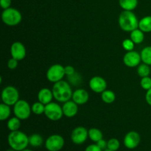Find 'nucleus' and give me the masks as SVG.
<instances>
[{
	"label": "nucleus",
	"mask_w": 151,
	"mask_h": 151,
	"mask_svg": "<svg viewBox=\"0 0 151 151\" xmlns=\"http://www.w3.org/2000/svg\"><path fill=\"white\" fill-rule=\"evenodd\" d=\"M139 28L144 32H151V16L143 17L139 21Z\"/></svg>",
	"instance_id": "6ab92c4d"
},
{
	"label": "nucleus",
	"mask_w": 151,
	"mask_h": 151,
	"mask_svg": "<svg viewBox=\"0 0 151 151\" xmlns=\"http://www.w3.org/2000/svg\"><path fill=\"white\" fill-rule=\"evenodd\" d=\"M63 115L68 118H72L76 116L78 112V105L73 100H69L63 103Z\"/></svg>",
	"instance_id": "dca6fc26"
},
{
	"label": "nucleus",
	"mask_w": 151,
	"mask_h": 151,
	"mask_svg": "<svg viewBox=\"0 0 151 151\" xmlns=\"http://www.w3.org/2000/svg\"><path fill=\"white\" fill-rule=\"evenodd\" d=\"M145 32H142L139 28L131 31L130 34V38L132 40L135 44H139L143 42L145 39Z\"/></svg>",
	"instance_id": "a211bd4d"
},
{
	"label": "nucleus",
	"mask_w": 151,
	"mask_h": 151,
	"mask_svg": "<svg viewBox=\"0 0 151 151\" xmlns=\"http://www.w3.org/2000/svg\"><path fill=\"white\" fill-rule=\"evenodd\" d=\"M88 138L94 142H97L103 139V134L98 128H91L88 130Z\"/></svg>",
	"instance_id": "412c9836"
},
{
	"label": "nucleus",
	"mask_w": 151,
	"mask_h": 151,
	"mask_svg": "<svg viewBox=\"0 0 151 151\" xmlns=\"http://www.w3.org/2000/svg\"><path fill=\"white\" fill-rule=\"evenodd\" d=\"M96 144L100 147V148L102 150H105L107 149V145H108V142H106V140L102 139L100 141H98L97 142H96Z\"/></svg>",
	"instance_id": "c9c22d12"
},
{
	"label": "nucleus",
	"mask_w": 151,
	"mask_h": 151,
	"mask_svg": "<svg viewBox=\"0 0 151 151\" xmlns=\"http://www.w3.org/2000/svg\"><path fill=\"white\" fill-rule=\"evenodd\" d=\"M7 126L10 131H19L21 127V119L16 116L10 118L7 122Z\"/></svg>",
	"instance_id": "a878e982"
},
{
	"label": "nucleus",
	"mask_w": 151,
	"mask_h": 151,
	"mask_svg": "<svg viewBox=\"0 0 151 151\" xmlns=\"http://www.w3.org/2000/svg\"><path fill=\"white\" fill-rule=\"evenodd\" d=\"M103 151H112V150H109V149H106V150H103Z\"/></svg>",
	"instance_id": "a19ab883"
},
{
	"label": "nucleus",
	"mask_w": 151,
	"mask_h": 151,
	"mask_svg": "<svg viewBox=\"0 0 151 151\" xmlns=\"http://www.w3.org/2000/svg\"><path fill=\"white\" fill-rule=\"evenodd\" d=\"M6 151H16V150H14V149H13V148H10V149H8V150H7Z\"/></svg>",
	"instance_id": "58836bf2"
},
{
	"label": "nucleus",
	"mask_w": 151,
	"mask_h": 151,
	"mask_svg": "<svg viewBox=\"0 0 151 151\" xmlns=\"http://www.w3.org/2000/svg\"><path fill=\"white\" fill-rule=\"evenodd\" d=\"M120 147V142L116 138H112L108 141L107 149L112 151H117Z\"/></svg>",
	"instance_id": "c85d7f7f"
},
{
	"label": "nucleus",
	"mask_w": 151,
	"mask_h": 151,
	"mask_svg": "<svg viewBox=\"0 0 151 151\" xmlns=\"http://www.w3.org/2000/svg\"><path fill=\"white\" fill-rule=\"evenodd\" d=\"M119 4L124 10L133 11L138 5V0H119Z\"/></svg>",
	"instance_id": "aec40b11"
},
{
	"label": "nucleus",
	"mask_w": 151,
	"mask_h": 151,
	"mask_svg": "<svg viewBox=\"0 0 151 151\" xmlns=\"http://www.w3.org/2000/svg\"><path fill=\"white\" fill-rule=\"evenodd\" d=\"M44 143L43 137L38 134H32L29 137V145L33 147H38Z\"/></svg>",
	"instance_id": "5701e85b"
},
{
	"label": "nucleus",
	"mask_w": 151,
	"mask_h": 151,
	"mask_svg": "<svg viewBox=\"0 0 151 151\" xmlns=\"http://www.w3.org/2000/svg\"><path fill=\"white\" fill-rule=\"evenodd\" d=\"M122 46L124 50H126L127 52H129L134 50L135 44L131 38H127V39H125L122 41Z\"/></svg>",
	"instance_id": "7c9ffc66"
},
{
	"label": "nucleus",
	"mask_w": 151,
	"mask_h": 151,
	"mask_svg": "<svg viewBox=\"0 0 151 151\" xmlns=\"http://www.w3.org/2000/svg\"><path fill=\"white\" fill-rule=\"evenodd\" d=\"M150 67L149 65L146 63H140L137 68V74L140 78H145L150 75Z\"/></svg>",
	"instance_id": "bb28decb"
},
{
	"label": "nucleus",
	"mask_w": 151,
	"mask_h": 151,
	"mask_svg": "<svg viewBox=\"0 0 151 151\" xmlns=\"http://www.w3.org/2000/svg\"><path fill=\"white\" fill-rule=\"evenodd\" d=\"M71 140L75 145H82L88 137V131L83 126H78L74 128L71 133Z\"/></svg>",
	"instance_id": "9d476101"
},
{
	"label": "nucleus",
	"mask_w": 151,
	"mask_h": 151,
	"mask_svg": "<svg viewBox=\"0 0 151 151\" xmlns=\"http://www.w3.org/2000/svg\"><path fill=\"white\" fill-rule=\"evenodd\" d=\"M55 100L59 103H66L72 99L73 91L69 83L65 81H60L55 83L52 89Z\"/></svg>",
	"instance_id": "f257e3e1"
},
{
	"label": "nucleus",
	"mask_w": 151,
	"mask_h": 151,
	"mask_svg": "<svg viewBox=\"0 0 151 151\" xmlns=\"http://www.w3.org/2000/svg\"><path fill=\"white\" fill-rule=\"evenodd\" d=\"M65 69V74H66V76H71V75H74L75 73V68L73 67L72 66H70V65H68V66H65L64 67Z\"/></svg>",
	"instance_id": "72a5a7b5"
},
{
	"label": "nucleus",
	"mask_w": 151,
	"mask_h": 151,
	"mask_svg": "<svg viewBox=\"0 0 151 151\" xmlns=\"http://www.w3.org/2000/svg\"><path fill=\"white\" fill-rule=\"evenodd\" d=\"M54 98L52 91L47 88H43L38 91V100L44 105H47L51 103Z\"/></svg>",
	"instance_id": "f3484780"
},
{
	"label": "nucleus",
	"mask_w": 151,
	"mask_h": 151,
	"mask_svg": "<svg viewBox=\"0 0 151 151\" xmlns=\"http://www.w3.org/2000/svg\"><path fill=\"white\" fill-rule=\"evenodd\" d=\"M141 142V137L137 131H129L125 134L123 139L124 145L126 148L133 150L137 148Z\"/></svg>",
	"instance_id": "9b49d317"
},
{
	"label": "nucleus",
	"mask_w": 151,
	"mask_h": 151,
	"mask_svg": "<svg viewBox=\"0 0 151 151\" xmlns=\"http://www.w3.org/2000/svg\"><path fill=\"white\" fill-rule=\"evenodd\" d=\"M45 106L46 105L43 104V103H41L39 101L35 102L31 106V108H32V112L34 114L36 115L43 114H44V111H45Z\"/></svg>",
	"instance_id": "cd10ccee"
},
{
	"label": "nucleus",
	"mask_w": 151,
	"mask_h": 151,
	"mask_svg": "<svg viewBox=\"0 0 151 151\" xmlns=\"http://www.w3.org/2000/svg\"><path fill=\"white\" fill-rule=\"evenodd\" d=\"M141 58L142 63L151 66V46H147L142 50L141 52Z\"/></svg>",
	"instance_id": "b1692460"
},
{
	"label": "nucleus",
	"mask_w": 151,
	"mask_h": 151,
	"mask_svg": "<svg viewBox=\"0 0 151 151\" xmlns=\"http://www.w3.org/2000/svg\"><path fill=\"white\" fill-rule=\"evenodd\" d=\"M12 0H0V5L3 10L9 8L11 5Z\"/></svg>",
	"instance_id": "f704fd0d"
},
{
	"label": "nucleus",
	"mask_w": 151,
	"mask_h": 151,
	"mask_svg": "<svg viewBox=\"0 0 151 151\" xmlns=\"http://www.w3.org/2000/svg\"><path fill=\"white\" fill-rule=\"evenodd\" d=\"M2 22L7 26H16L22 22V13L17 9L13 7H9L3 10L1 13Z\"/></svg>",
	"instance_id": "20e7f679"
},
{
	"label": "nucleus",
	"mask_w": 151,
	"mask_h": 151,
	"mask_svg": "<svg viewBox=\"0 0 151 151\" xmlns=\"http://www.w3.org/2000/svg\"><path fill=\"white\" fill-rule=\"evenodd\" d=\"M68 80L69 81V83H72V85L76 86L79 85L82 81V78H81V75L78 72H75L74 75H71V76H68Z\"/></svg>",
	"instance_id": "c756f323"
},
{
	"label": "nucleus",
	"mask_w": 151,
	"mask_h": 151,
	"mask_svg": "<svg viewBox=\"0 0 151 151\" xmlns=\"http://www.w3.org/2000/svg\"><path fill=\"white\" fill-rule=\"evenodd\" d=\"M101 98L106 104H111L116 100V94L113 91L106 89L101 93Z\"/></svg>",
	"instance_id": "4be33fe9"
},
{
	"label": "nucleus",
	"mask_w": 151,
	"mask_h": 151,
	"mask_svg": "<svg viewBox=\"0 0 151 151\" xmlns=\"http://www.w3.org/2000/svg\"><path fill=\"white\" fill-rule=\"evenodd\" d=\"M10 55L12 58L19 61L24 59L27 55V50L24 45L19 41L14 42L10 47Z\"/></svg>",
	"instance_id": "ddd939ff"
},
{
	"label": "nucleus",
	"mask_w": 151,
	"mask_h": 151,
	"mask_svg": "<svg viewBox=\"0 0 151 151\" xmlns=\"http://www.w3.org/2000/svg\"><path fill=\"white\" fill-rule=\"evenodd\" d=\"M140 85L143 89L147 90L151 88V78L150 76L145 77V78H142L141 81H140Z\"/></svg>",
	"instance_id": "2f4dec72"
},
{
	"label": "nucleus",
	"mask_w": 151,
	"mask_h": 151,
	"mask_svg": "<svg viewBox=\"0 0 151 151\" xmlns=\"http://www.w3.org/2000/svg\"><path fill=\"white\" fill-rule=\"evenodd\" d=\"M66 75L65 74L64 66L59 63H55L53 64L52 66H50L47 72V78L50 82L57 83L58 81H62L64 76Z\"/></svg>",
	"instance_id": "6e6552de"
},
{
	"label": "nucleus",
	"mask_w": 151,
	"mask_h": 151,
	"mask_svg": "<svg viewBox=\"0 0 151 151\" xmlns=\"http://www.w3.org/2000/svg\"><path fill=\"white\" fill-rule=\"evenodd\" d=\"M141 55L138 52L132 51L127 52L123 57L124 64L130 68H134L138 66L141 63Z\"/></svg>",
	"instance_id": "f8f14e48"
},
{
	"label": "nucleus",
	"mask_w": 151,
	"mask_h": 151,
	"mask_svg": "<svg viewBox=\"0 0 151 151\" xmlns=\"http://www.w3.org/2000/svg\"><path fill=\"white\" fill-rule=\"evenodd\" d=\"M89 87L94 92L102 93L106 90L107 82L102 77L94 76L89 81Z\"/></svg>",
	"instance_id": "4468645a"
},
{
	"label": "nucleus",
	"mask_w": 151,
	"mask_h": 151,
	"mask_svg": "<svg viewBox=\"0 0 151 151\" xmlns=\"http://www.w3.org/2000/svg\"><path fill=\"white\" fill-rule=\"evenodd\" d=\"M1 98L3 103L13 106L19 100V91L13 86H7L1 91Z\"/></svg>",
	"instance_id": "39448f33"
},
{
	"label": "nucleus",
	"mask_w": 151,
	"mask_h": 151,
	"mask_svg": "<svg viewBox=\"0 0 151 151\" xmlns=\"http://www.w3.org/2000/svg\"><path fill=\"white\" fill-rule=\"evenodd\" d=\"M18 62H19V60L13 58H11L8 60V62H7V67L10 69H11V70H14V69H16L17 68Z\"/></svg>",
	"instance_id": "473e14b6"
},
{
	"label": "nucleus",
	"mask_w": 151,
	"mask_h": 151,
	"mask_svg": "<svg viewBox=\"0 0 151 151\" xmlns=\"http://www.w3.org/2000/svg\"><path fill=\"white\" fill-rule=\"evenodd\" d=\"M85 151H103L97 144H92L87 146Z\"/></svg>",
	"instance_id": "e433bc0d"
},
{
	"label": "nucleus",
	"mask_w": 151,
	"mask_h": 151,
	"mask_svg": "<svg viewBox=\"0 0 151 151\" xmlns=\"http://www.w3.org/2000/svg\"><path fill=\"white\" fill-rule=\"evenodd\" d=\"M119 27L125 32H131L139 28V20L135 13L131 10H123L118 19Z\"/></svg>",
	"instance_id": "7ed1b4c3"
},
{
	"label": "nucleus",
	"mask_w": 151,
	"mask_h": 151,
	"mask_svg": "<svg viewBox=\"0 0 151 151\" xmlns=\"http://www.w3.org/2000/svg\"><path fill=\"white\" fill-rule=\"evenodd\" d=\"M7 142L10 148L16 151H22L29 145V137L22 131H10L7 137Z\"/></svg>",
	"instance_id": "f03ea898"
},
{
	"label": "nucleus",
	"mask_w": 151,
	"mask_h": 151,
	"mask_svg": "<svg viewBox=\"0 0 151 151\" xmlns=\"http://www.w3.org/2000/svg\"><path fill=\"white\" fill-rule=\"evenodd\" d=\"M44 114L50 120L58 121L63 116V109L57 103L51 102L45 106Z\"/></svg>",
	"instance_id": "0eeeda50"
},
{
	"label": "nucleus",
	"mask_w": 151,
	"mask_h": 151,
	"mask_svg": "<svg viewBox=\"0 0 151 151\" xmlns=\"http://www.w3.org/2000/svg\"><path fill=\"white\" fill-rule=\"evenodd\" d=\"M11 114L10 106L1 103L0 104V120L4 121L9 119Z\"/></svg>",
	"instance_id": "393cba45"
},
{
	"label": "nucleus",
	"mask_w": 151,
	"mask_h": 151,
	"mask_svg": "<svg viewBox=\"0 0 151 151\" xmlns=\"http://www.w3.org/2000/svg\"><path fill=\"white\" fill-rule=\"evenodd\" d=\"M13 113L14 115L21 120L27 119L30 116L32 112V108L29 103L24 100H19L13 106Z\"/></svg>",
	"instance_id": "423d86ee"
},
{
	"label": "nucleus",
	"mask_w": 151,
	"mask_h": 151,
	"mask_svg": "<svg viewBox=\"0 0 151 151\" xmlns=\"http://www.w3.org/2000/svg\"><path fill=\"white\" fill-rule=\"evenodd\" d=\"M72 99L78 106L84 105L88 101L89 94L86 90L83 89V88H78L75 91H73Z\"/></svg>",
	"instance_id": "2eb2a0df"
},
{
	"label": "nucleus",
	"mask_w": 151,
	"mask_h": 151,
	"mask_svg": "<svg viewBox=\"0 0 151 151\" xmlns=\"http://www.w3.org/2000/svg\"><path fill=\"white\" fill-rule=\"evenodd\" d=\"M145 100L147 104L151 106V88L147 90L145 94Z\"/></svg>",
	"instance_id": "4c0bfd02"
},
{
	"label": "nucleus",
	"mask_w": 151,
	"mask_h": 151,
	"mask_svg": "<svg viewBox=\"0 0 151 151\" xmlns=\"http://www.w3.org/2000/svg\"><path fill=\"white\" fill-rule=\"evenodd\" d=\"M64 145L65 140L62 136L59 134H53L46 139L44 145L48 151H60Z\"/></svg>",
	"instance_id": "1a4fd4ad"
},
{
	"label": "nucleus",
	"mask_w": 151,
	"mask_h": 151,
	"mask_svg": "<svg viewBox=\"0 0 151 151\" xmlns=\"http://www.w3.org/2000/svg\"><path fill=\"white\" fill-rule=\"evenodd\" d=\"M22 151H32V150H29V149H24V150H22Z\"/></svg>",
	"instance_id": "ea45409f"
}]
</instances>
